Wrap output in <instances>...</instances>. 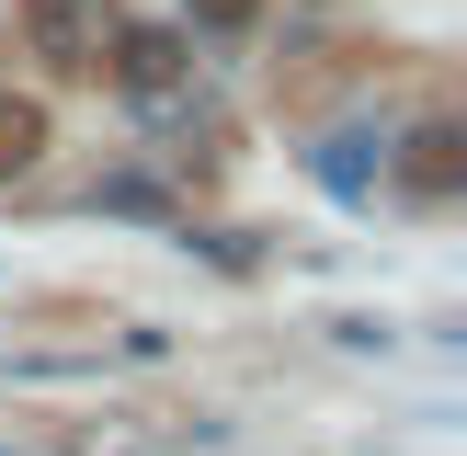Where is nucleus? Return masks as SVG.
I'll use <instances>...</instances> for the list:
<instances>
[{
	"mask_svg": "<svg viewBox=\"0 0 467 456\" xmlns=\"http://www.w3.org/2000/svg\"><path fill=\"white\" fill-rule=\"evenodd\" d=\"M400 182H410V194H433V205H445L456 182H467V126H456V114L410 126V149H400Z\"/></svg>",
	"mask_w": 467,
	"mask_h": 456,
	"instance_id": "nucleus-2",
	"label": "nucleus"
},
{
	"mask_svg": "<svg viewBox=\"0 0 467 456\" xmlns=\"http://www.w3.org/2000/svg\"><path fill=\"white\" fill-rule=\"evenodd\" d=\"M365 149H377V137H331V160H319V182H331V194H365ZM388 160V149H377Z\"/></svg>",
	"mask_w": 467,
	"mask_h": 456,
	"instance_id": "nucleus-6",
	"label": "nucleus"
},
{
	"mask_svg": "<svg viewBox=\"0 0 467 456\" xmlns=\"http://www.w3.org/2000/svg\"><path fill=\"white\" fill-rule=\"evenodd\" d=\"M114 68H126L137 103L171 114V80H182V35H160V23H137V35H114Z\"/></svg>",
	"mask_w": 467,
	"mask_h": 456,
	"instance_id": "nucleus-3",
	"label": "nucleus"
},
{
	"mask_svg": "<svg viewBox=\"0 0 467 456\" xmlns=\"http://www.w3.org/2000/svg\"><path fill=\"white\" fill-rule=\"evenodd\" d=\"M35 149H46V103L0 91V171H35Z\"/></svg>",
	"mask_w": 467,
	"mask_h": 456,
	"instance_id": "nucleus-4",
	"label": "nucleus"
},
{
	"mask_svg": "<svg viewBox=\"0 0 467 456\" xmlns=\"http://www.w3.org/2000/svg\"><path fill=\"white\" fill-rule=\"evenodd\" d=\"M182 23H194V35H251L263 0H182Z\"/></svg>",
	"mask_w": 467,
	"mask_h": 456,
	"instance_id": "nucleus-5",
	"label": "nucleus"
},
{
	"mask_svg": "<svg viewBox=\"0 0 467 456\" xmlns=\"http://www.w3.org/2000/svg\"><path fill=\"white\" fill-rule=\"evenodd\" d=\"M23 46L46 68H103V0H35L23 12Z\"/></svg>",
	"mask_w": 467,
	"mask_h": 456,
	"instance_id": "nucleus-1",
	"label": "nucleus"
}]
</instances>
